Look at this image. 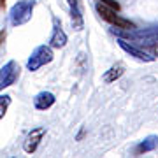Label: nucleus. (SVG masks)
I'll list each match as a JSON object with an SVG mask.
<instances>
[{
	"mask_svg": "<svg viewBox=\"0 0 158 158\" xmlns=\"http://www.w3.org/2000/svg\"><path fill=\"white\" fill-rule=\"evenodd\" d=\"M114 34H118V37H123V39H130L134 44L137 46H148L151 48L155 42H158V27H153V28H132V30H123L119 32V28H113Z\"/></svg>",
	"mask_w": 158,
	"mask_h": 158,
	"instance_id": "f257e3e1",
	"label": "nucleus"
},
{
	"mask_svg": "<svg viewBox=\"0 0 158 158\" xmlns=\"http://www.w3.org/2000/svg\"><path fill=\"white\" fill-rule=\"evenodd\" d=\"M34 7L35 2L34 0H19L12 6L11 12H9V19H11L12 27H19V25H25L32 19V14H34Z\"/></svg>",
	"mask_w": 158,
	"mask_h": 158,
	"instance_id": "f03ea898",
	"label": "nucleus"
},
{
	"mask_svg": "<svg viewBox=\"0 0 158 158\" xmlns=\"http://www.w3.org/2000/svg\"><path fill=\"white\" fill-rule=\"evenodd\" d=\"M97 12L100 14V18L104 19V21L111 23L114 28H119V30H132V28H135V25L130 21V19L121 18L118 14V11H116V9L106 6V4H102V2H98V4H97Z\"/></svg>",
	"mask_w": 158,
	"mask_h": 158,
	"instance_id": "7ed1b4c3",
	"label": "nucleus"
},
{
	"mask_svg": "<svg viewBox=\"0 0 158 158\" xmlns=\"http://www.w3.org/2000/svg\"><path fill=\"white\" fill-rule=\"evenodd\" d=\"M49 62H53V49H51V46H37L32 51L28 62H27V69L30 72H35V70H39L40 67H44L46 63H49Z\"/></svg>",
	"mask_w": 158,
	"mask_h": 158,
	"instance_id": "20e7f679",
	"label": "nucleus"
},
{
	"mask_svg": "<svg viewBox=\"0 0 158 158\" xmlns=\"http://www.w3.org/2000/svg\"><path fill=\"white\" fill-rule=\"evenodd\" d=\"M18 76H19V65L14 60L7 62L4 67L0 69V91L4 90V88H7V86L14 85Z\"/></svg>",
	"mask_w": 158,
	"mask_h": 158,
	"instance_id": "39448f33",
	"label": "nucleus"
},
{
	"mask_svg": "<svg viewBox=\"0 0 158 158\" xmlns=\"http://www.w3.org/2000/svg\"><path fill=\"white\" fill-rule=\"evenodd\" d=\"M118 44L125 53H128L130 56L137 58V60H141V62H155V56H151L149 53H146L144 49H141V48H139L137 44H134V42H128V39L118 37Z\"/></svg>",
	"mask_w": 158,
	"mask_h": 158,
	"instance_id": "423d86ee",
	"label": "nucleus"
},
{
	"mask_svg": "<svg viewBox=\"0 0 158 158\" xmlns=\"http://www.w3.org/2000/svg\"><path fill=\"white\" fill-rule=\"evenodd\" d=\"M46 135V128L44 127H37V128H32L27 139H25V144H23V149L27 153H34L37 148H39L40 141H42V137Z\"/></svg>",
	"mask_w": 158,
	"mask_h": 158,
	"instance_id": "0eeeda50",
	"label": "nucleus"
},
{
	"mask_svg": "<svg viewBox=\"0 0 158 158\" xmlns=\"http://www.w3.org/2000/svg\"><path fill=\"white\" fill-rule=\"evenodd\" d=\"M65 44H67V34L63 32L60 21H58L56 18H53V34H51V39H49V46L60 49Z\"/></svg>",
	"mask_w": 158,
	"mask_h": 158,
	"instance_id": "6e6552de",
	"label": "nucleus"
},
{
	"mask_svg": "<svg viewBox=\"0 0 158 158\" xmlns=\"http://www.w3.org/2000/svg\"><path fill=\"white\" fill-rule=\"evenodd\" d=\"M53 104H55V95H53L51 91H40V93H37L35 98H34V106H35V109H39V111L49 109Z\"/></svg>",
	"mask_w": 158,
	"mask_h": 158,
	"instance_id": "1a4fd4ad",
	"label": "nucleus"
},
{
	"mask_svg": "<svg viewBox=\"0 0 158 158\" xmlns=\"http://www.w3.org/2000/svg\"><path fill=\"white\" fill-rule=\"evenodd\" d=\"M70 6V18L76 30H83V9L79 6V0H69Z\"/></svg>",
	"mask_w": 158,
	"mask_h": 158,
	"instance_id": "9d476101",
	"label": "nucleus"
},
{
	"mask_svg": "<svg viewBox=\"0 0 158 158\" xmlns=\"http://www.w3.org/2000/svg\"><path fill=\"white\" fill-rule=\"evenodd\" d=\"M156 148H158V137L156 135H149V137H146L144 141L139 142V146L135 148V155H144V153L155 151Z\"/></svg>",
	"mask_w": 158,
	"mask_h": 158,
	"instance_id": "9b49d317",
	"label": "nucleus"
},
{
	"mask_svg": "<svg viewBox=\"0 0 158 158\" xmlns=\"http://www.w3.org/2000/svg\"><path fill=\"white\" fill-rule=\"evenodd\" d=\"M123 74H125V65H123V63H121V62L114 63L113 67L104 74V83H114V81L119 79Z\"/></svg>",
	"mask_w": 158,
	"mask_h": 158,
	"instance_id": "f8f14e48",
	"label": "nucleus"
},
{
	"mask_svg": "<svg viewBox=\"0 0 158 158\" xmlns=\"http://www.w3.org/2000/svg\"><path fill=\"white\" fill-rule=\"evenodd\" d=\"M9 106H11V97L9 95H0V119L6 116Z\"/></svg>",
	"mask_w": 158,
	"mask_h": 158,
	"instance_id": "ddd939ff",
	"label": "nucleus"
},
{
	"mask_svg": "<svg viewBox=\"0 0 158 158\" xmlns=\"http://www.w3.org/2000/svg\"><path fill=\"white\" fill-rule=\"evenodd\" d=\"M102 4H106V6L113 7V9H116V11H119V4L118 2H114V0H100Z\"/></svg>",
	"mask_w": 158,
	"mask_h": 158,
	"instance_id": "4468645a",
	"label": "nucleus"
},
{
	"mask_svg": "<svg viewBox=\"0 0 158 158\" xmlns=\"http://www.w3.org/2000/svg\"><path fill=\"white\" fill-rule=\"evenodd\" d=\"M151 49H153V55H155V56H158V42H155V44L151 46Z\"/></svg>",
	"mask_w": 158,
	"mask_h": 158,
	"instance_id": "2eb2a0df",
	"label": "nucleus"
},
{
	"mask_svg": "<svg viewBox=\"0 0 158 158\" xmlns=\"http://www.w3.org/2000/svg\"><path fill=\"white\" fill-rule=\"evenodd\" d=\"M6 39V32H0V44H2V40Z\"/></svg>",
	"mask_w": 158,
	"mask_h": 158,
	"instance_id": "dca6fc26",
	"label": "nucleus"
},
{
	"mask_svg": "<svg viewBox=\"0 0 158 158\" xmlns=\"http://www.w3.org/2000/svg\"><path fill=\"white\" fill-rule=\"evenodd\" d=\"M4 6H6V0H0V9H2Z\"/></svg>",
	"mask_w": 158,
	"mask_h": 158,
	"instance_id": "f3484780",
	"label": "nucleus"
}]
</instances>
